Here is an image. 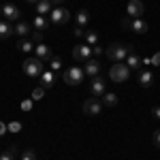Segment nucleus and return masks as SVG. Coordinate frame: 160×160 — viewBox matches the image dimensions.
I'll use <instances>...</instances> for the list:
<instances>
[{
  "mask_svg": "<svg viewBox=\"0 0 160 160\" xmlns=\"http://www.w3.org/2000/svg\"><path fill=\"white\" fill-rule=\"evenodd\" d=\"M7 128H9V132H19V130H22V124L19 122H11Z\"/></svg>",
  "mask_w": 160,
  "mask_h": 160,
  "instance_id": "obj_31",
  "label": "nucleus"
},
{
  "mask_svg": "<svg viewBox=\"0 0 160 160\" xmlns=\"http://www.w3.org/2000/svg\"><path fill=\"white\" fill-rule=\"evenodd\" d=\"M22 68H24V73L28 75V77H41V75L45 73L43 71V60H38L37 56L34 58H28V60H24V64H22Z\"/></svg>",
  "mask_w": 160,
  "mask_h": 160,
  "instance_id": "obj_3",
  "label": "nucleus"
},
{
  "mask_svg": "<svg viewBox=\"0 0 160 160\" xmlns=\"http://www.w3.org/2000/svg\"><path fill=\"white\" fill-rule=\"evenodd\" d=\"M88 22H90V13H88L86 9L77 11V26H79V28H86Z\"/></svg>",
  "mask_w": 160,
  "mask_h": 160,
  "instance_id": "obj_20",
  "label": "nucleus"
},
{
  "mask_svg": "<svg viewBox=\"0 0 160 160\" xmlns=\"http://www.w3.org/2000/svg\"><path fill=\"white\" fill-rule=\"evenodd\" d=\"M37 11H38V15H49L51 13V2L49 0H38L37 2Z\"/></svg>",
  "mask_w": 160,
  "mask_h": 160,
  "instance_id": "obj_19",
  "label": "nucleus"
},
{
  "mask_svg": "<svg viewBox=\"0 0 160 160\" xmlns=\"http://www.w3.org/2000/svg\"><path fill=\"white\" fill-rule=\"evenodd\" d=\"M86 41L90 47H94V45H98V32H94V30H90V32H86Z\"/></svg>",
  "mask_w": 160,
  "mask_h": 160,
  "instance_id": "obj_24",
  "label": "nucleus"
},
{
  "mask_svg": "<svg viewBox=\"0 0 160 160\" xmlns=\"http://www.w3.org/2000/svg\"><path fill=\"white\" fill-rule=\"evenodd\" d=\"M92 53H94V56H100V53H105V49H102L100 45H94V47H92Z\"/></svg>",
  "mask_w": 160,
  "mask_h": 160,
  "instance_id": "obj_35",
  "label": "nucleus"
},
{
  "mask_svg": "<svg viewBox=\"0 0 160 160\" xmlns=\"http://www.w3.org/2000/svg\"><path fill=\"white\" fill-rule=\"evenodd\" d=\"M26 2H34V4H37V2H38V0H26Z\"/></svg>",
  "mask_w": 160,
  "mask_h": 160,
  "instance_id": "obj_39",
  "label": "nucleus"
},
{
  "mask_svg": "<svg viewBox=\"0 0 160 160\" xmlns=\"http://www.w3.org/2000/svg\"><path fill=\"white\" fill-rule=\"evenodd\" d=\"M152 64H154V66H160V51H156V53L152 56Z\"/></svg>",
  "mask_w": 160,
  "mask_h": 160,
  "instance_id": "obj_34",
  "label": "nucleus"
},
{
  "mask_svg": "<svg viewBox=\"0 0 160 160\" xmlns=\"http://www.w3.org/2000/svg\"><path fill=\"white\" fill-rule=\"evenodd\" d=\"M19 15H22V11H19L15 4H4V7H2V17H4L7 22H15V19H19Z\"/></svg>",
  "mask_w": 160,
  "mask_h": 160,
  "instance_id": "obj_11",
  "label": "nucleus"
},
{
  "mask_svg": "<svg viewBox=\"0 0 160 160\" xmlns=\"http://www.w3.org/2000/svg\"><path fill=\"white\" fill-rule=\"evenodd\" d=\"M51 4H62V2H64V0H49Z\"/></svg>",
  "mask_w": 160,
  "mask_h": 160,
  "instance_id": "obj_38",
  "label": "nucleus"
},
{
  "mask_svg": "<svg viewBox=\"0 0 160 160\" xmlns=\"http://www.w3.org/2000/svg\"><path fill=\"white\" fill-rule=\"evenodd\" d=\"M49 66H51V71L56 73V71H60V68H62V60H60V58H51Z\"/></svg>",
  "mask_w": 160,
  "mask_h": 160,
  "instance_id": "obj_28",
  "label": "nucleus"
},
{
  "mask_svg": "<svg viewBox=\"0 0 160 160\" xmlns=\"http://www.w3.org/2000/svg\"><path fill=\"white\" fill-rule=\"evenodd\" d=\"M100 111H102V102H100L98 98H88L86 102H83V113L86 115H100Z\"/></svg>",
  "mask_w": 160,
  "mask_h": 160,
  "instance_id": "obj_9",
  "label": "nucleus"
},
{
  "mask_svg": "<svg viewBox=\"0 0 160 160\" xmlns=\"http://www.w3.org/2000/svg\"><path fill=\"white\" fill-rule=\"evenodd\" d=\"M152 113H154V118H158V120H160V107H154Z\"/></svg>",
  "mask_w": 160,
  "mask_h": 160,
  "instance_id": "obj_37",
  "label": "nucleus"
},
{
  "mask_svg": "<svg viewBox=\"0 0 160 160\" xmlns=\"http://www.w3.org/2000/svg\"><path fill=\"white\" fill-rule=\"evenodd\" d=\"M152 141H154V145L160 149V130H154V135H152Z\"/></svg>",
  "mask_w": 160,
  "mask_h": 160,
  "instance_id": "obj_32",
  "label": "nucleus"
},
{
  "mask_svg": "<svg viewBox=\"0 0 160 160\" xmlns=\"http://www.w3.org/2000/svg\"><path fill=\"white\" fill-rule=\"evenodd\" d=\"M126 13H128V17H132V19H141L143 13H145V4H143L141 0H130L128 7H126Z\"/></svg>",
  "mask_w": 160,
  "mask_h": 160,
  "instance_id": "obj_7",
  "label": "nucleus"
},
{
  "mask_svg": "<svg viewBox=\"0 0 160 160\" xmlns=\"http://www.w3.org/2000/svg\"><path fill=\"white\" fill-rule=\"evenodd\" d=\"M32 105H34V100H32V98H26V100H22L19 109H22V111H30V109H32Z\"/></svg>",
  "mask_w": 160,
  "mask_h": 160,
  "instance_id": "obj_29",
  "label": "nucleus"
},
{
  "mask_svg": "<svg viewBox=\"0 0 160 160\" xmlns=\"http://www.w3.org/2000/svg\"><path fill=\"white\" fill-rule=\"evenodd\" d=\"M4 132H9V128H7V124H4V122H0V137L4 135Z\"/></svg>",
  "mask_w": 160,
  "mask_h": 160,
  "instance_id": "obj_36",
  "label": "nucleus"
},
{
  "mask_svg": "<svg viewBox=\"0 0 160 160\" xmlns=\"http://www.w3.org/2000/svg\"><path fill=\"white\" fill-rule=\"evenodd\" d=\"M11 34H15V28H13L7 19H4V22H0V38H9Z\"/></svg>",
  "mask_w": 160,
  "mask_h": 160,
  "instance_id": "obj_16",
  "label": "nucleus"
},
{
  "mask_svg": "<svg viewBox=\"0 0 160 160\" xmlns=\"http://www.w3.org/2000/svg\"><path fill=\"white\" fill-rule=\"evenodd\" d=\"M90 92H92L94 98H102V94L107 92V83H105V79H102L100 75L92 77V81H90Z\"/></svg>",
  "mask_w": 160,
  "mask_h": 160,
  "instance_id": "obj_6",
  "label": "nucleus"
},
{
  "mask_svg": "<svg viewBox=\"0 0 160 160\" xmlns=\"http://www.w3.org/2000/svg\"><path fill=\"white\" fill-rule=\"evenodd\" d=\"M15 34H17V37H22V38H24L26 34H30V26L26 24V22H19V24L15 26Z\"/></svg>",
  "mask_w": 160,
  "mask_h": 160,
  "instance_id": "obj_21",
  "label": "nucleus"
},
{
  "mask_svg": "<svg viewBox=\"0 0 160 160\" xmlns=\"http://www.w3.org/2000/svg\"><path fill=\"white\" fill-rule=\"evenodd\" d=\"M32 43H43V30H34L32 32Z\"/></svg>",
  "mask_w": 160,
  "mask_h": 160,
  "instance_id": "obj_30",
  "label": "nucleus"
},
{
  "mask_svg": "<svg viewBox=\"0 0 160 160\" xmlns=\"http://www.w3.org/2000/svg\"><path fill=\"white\" fill-rule=\"evenodd\" d=\"M47 26H49V22H47L45 15H37L34 17V28L37 30H47Z\"/></svg>",
  "mask_w": 160,
  "mask_h": 160,
  "instance_id": "obj_22",
  "label": "nucleus"
},
{
  "mask_svg": "<svg viewBox=\"0 0 160 160\" xmlns=\"http://www.w3.org/2000/svg\"><path fill=\"white\" fill-rule=\"evenodd\" d=\"M83 77H86V73H83V68H79V66H73V68L64 71V75H62V79H64L66 86H79V83L83 81Z\"/></svg>",
  "mask_w": 160,
  "mask_h": 160,
  "instance_id": "obj_4",
  "label": "nucleus"
},
{
  "mask_svg": "<svg viewBox=\"0 0 160 160\" xmlns=\"http://www.w3.org/2000/svg\"><path fill=\"white\" fill-rule=\"evenodd\" d=\"M139 83L143 88H149L154 83V75L149 73V71H141V73H139Z\"/></svg>",
  "mask_w": 160,
  "mask_h": 160,
  "instance_id": "obj_18",
  "label": "nucleus"
},
{
  "mask_svg": "<svg viewBox=\"0 0 160 160\" xmlns=\"http://www.w3.org/2000/svg\"><path fill=\"white\" fill-rule=\"evenodd\" d=\"M34 53H37V58L38 60H43V62H49L53 56H51V49L45 45V43H38V45H34Z\"/></svg>",
  "mask_w": 160,
  "mask_h": 160,
  "instance_id": "obj_12",
  "label": "nucleus"
},
{
  "mask_svg": "<svg viewBox=\"0 0 160 160\" xmlns=\"http://www.w3.org/2000/svg\"><path fill=\"white\" fill-rule=\"evenodd\" d=\"M75 37L77 38H81V37H86V28H79V26H77V28H75V32H73Z\"/></svg>",
  "mask_w": 160,
  "mask_h": 160,
  "instance_id": "obj_33",
  "label": "nucleus"
},
{
  "mask_svg": "<svg viewBox=\"0 0 160 160\" xmlns=\"http://www.w3.org/2000/svg\"><path fill=\"white\" fill-rule=\"evenodd\" d=\"M100 102H102V107H115V105H118V94H113V92H105Z\"/></svg>",
  "mask_w": 160,
  "mask_h": 160,
  "instance_id": "obj_17",
  "label": "nucleus"
},
{
  "mask_svg": "<svg viewBox=\"0 0 160 160\" xmlns=\"http://www.w3.org/2000/svg\"><path fill=\"white\" fill-rule=\"evenodd\" d=\"M126 66H128L130 71H141V66H143V58L137 56V53H130V56L126 58Z\"/></svg>",
  "mask_w": 160,
  "mask_h": 160,
  "instance_id": "obj_14",
  "label": "nucleus"
},
{
  "mask_svg": "<svg viewBox=\"0 0 160 160\" xmlns=\"http://www.w3.org/2000/svg\"><path fill=\"white\" fill-rule=\"evenodd\" d=\"M41 98H45V88L43 86L32 90V100H41Z\"/></svg>",
  "mask_w": 160,
  "mask_h": 160,
  "instance_id": "obj_27",
  "label": "nucleus"
},
{
  "mask_svg": "<svg viewBox=\"0 0 160 160\" xmlns=\"http://www.w3.org/2000/svg\"><path fill=\"white\" fill-rule=\"evenodd\" d=\"M17 49L24 51V53H28V51L34 49V45H32V41H28V38H22V41L17 43Z\"/></svg>",
  "mask_w": 160,
  "mask_h": 160,
  "instance_id": "obj_23",
  "label": "nucleus"
},
{
  "mask_svg": "<svg viewBox=\"0 0 160 160\" xmlns=\"http://www.w3.org/2000/svg\"><path fill=\"white\" fill-rule=\"evenodd\" d=\"M130 53H135V47L132 45H122V43H113V45H109V49H105V56L111 62H124Z\"/></svg>",
  "mask_w": 160,
  "mask_h": 160,
  "instance_id": "obj_1",
  "label": "nucleus"
},
{
  "mask_svg": "<svg viewBox=\"0 0 160 160\" xmlns=\"http://www.w3.org/2000/svg\"><path fill=\"white\" fill-rule=\"evenodd\" d=\"M0 17H2V7H0Z\"/></svg>",
  "mask_w": 160,
  "mask_h": 160,
  "instance_id": "obj_40",
  "label": "nucleus"
},
{
  "mask_svg": "<svg viewBox=\"0 0 160 160\" xmlns=\"http://www.w3.org/2000/svg\"><path fill=\"white\" fill-rule=\"evenodd\" d=\"M53 83H56V73L53 71H45V73L41 75V86L45 88H53Z\"/></svg>",
  "mask_w": 160,
  "mask_h": 160,
  "instance_id": "obj_15",
  "label": "nucleus"
},
{
  "mask_svg": "<svg viewBox=\"0 0 160 160\" xmlns=\"http://www.w3.org/2000/svg\"><path fill=\"white\" fill-rule=\"evenodd\" d=\"M109 77H111V81H115V83H124L130 77V68L126 64H122V62H113V66L109 68Z\"/></svg>",
  "mask_w": 160,
  "mask_h": 160,
  "instance_id": "obj_2",
  "label": "nucleus"
},
{
  "mask_svg": "<svg viewBox=\"0 0 160 160\" xmlns=\"http://www.w3.org/2000/svg\"><path fill=\"white\" fill-rule=\"evenodd\" d=\"M19 160H38V156H37L34 149H24V154H22V158H19Z\"/></svg>",
  "mask_w": 160,
  "mask_h": 160,
  "instance_id": "obj_26",
  "label": "nucleus"
},
{
  "mask_svg": "<svg viewBox=\"0 0 160 160\" xmlns=\"http://www.w3.org/2000/svg\"><path fill=\"white\" fill-rule=\"evenodd\" d=\"M86 66H83V73L88 75V77H96V75H100V62L98 60H90L88 62H83Z\"/></svg>",
  "mask_w": 160,
  "mask_h": 160,
  "instance_id": "obj_13",
  "label": "nucleus"
},
{
  "mask_svg": "<svg viewBox=\"0 0 160 160\" xmlns=\"http://www.w3.org/2000/svg\"><path fill=\"white\" fill-rule=\"evenodd\" d=\"M15 156H17V148H15V145H11V148L7 149L4 154H0V160H15Z\"/></svg>",
  "mask_w": 160,
  "mask_h": 160,
  "instance_id": "obj_25",
  "label": "nucleus"
},
{
  "mask_svg": "<svg viewBox=\"0 0 160 160\" xmlns=\"http://www.w3.org/2000/svg\"><path fill=\"white\" fill-rule=\"evenodd\" d=\"M73 58L77 62H88L90 58H92V47H90V45H75Z\"/></svg>",
  "mask_w": 160,
  "mask_h": 160,
  "instance_id": "obj_10",
  "label": "nucleus"
},
{
  "mask_svg": "<svg viewBox=\"0 0 160 160\" xmlns=\"http://www.w3.org/2000/svg\"><path fill=\"white\" fill-rule=\"evenodd\" d=\"M49 19H51V24H66L71 19V13L66 11L64 7H56V9H51Z\"/></svg>",
  "mask_w": 160,
  "mask_h": 160,
  "instance_id": "obj_8",
  "label": "nucleus"
},
{
  "mask_svg": "<svg viewBox=\"0 0 160 160\" xmlns=\"http://www.w3.org/2000/svg\"><path fill=\"white\" fill-rule=\"evenodd\" d=\"M122 28L132 30V32H137V34H145V32H148V24H145L143 19H132V17H124Z\"/></svg>",
  "mask_w": 160,
  "mask_h": 160,
  "instance_id": "obj_5",
  "label": "nucleus"
}]
</instances>
